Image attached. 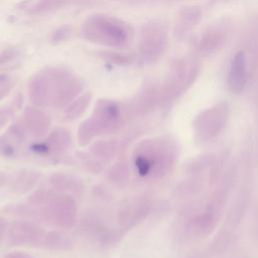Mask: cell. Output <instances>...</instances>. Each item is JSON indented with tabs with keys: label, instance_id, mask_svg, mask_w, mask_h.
Returning <instances> with one entry per match:
<instances>
[{
	"label": "cell",
	"instance_id": "obj_1",
	"mask_svg": "<svg viewBox=\"0 0 258 258\" xmlns=\"http://www.w3.org/2000/svg\"><path fill=\"white\" fill-rule=\"evenodd\" d=\"M45 215L54 225L61 228H70L74 225L76 218L75 202L67 196L56 197L47 208Z\"/></svg>",
	"mask_w": 258,
	"mask_h": 258
},
{
	"label": "cell",
	"instance_id": "obj_2",
	"mask_svg": "<svg viewBox=\"0 0 258 258\" xmlns=\"http://www.w3.org/2000/svg\"><path fill=\"white\" fill-rule=\"evenodd\" d=\"M98 134L112 133L118 130L121 123L119 109L113 104H106L97 108L94 118H92Z\"/></svg>",
	"mask_w": 258,
	"mask_h": 258
},
{
	"label": "cell",
	"instance_id": "obj_3",
	"mask_svg": "<svg viewBox=\"0 0 258 258\" xmlns=\"http://www.w3.org/2000/svg\"><path fill=\"white\" fill-rule=\"evenodd\" d=\"M229 86L232 91L239 92L247 80V61L244 52H238L232 61L229 72Z\"/></svg>",
	"mask_w": 258,
	"mask_h": 258
},
{
	"label": "cell",
	"instance_id": "obj_4",
	"mask_svg": "<svg viewBox=\"0 0 258 258\" xmlns=\"http://www.w3.org/2000/svg\"><path fill=\"white\" fill-rule=\"evenodd\" d=\"M11 239L18 244H32L44 239V235L37 226L27 223H17L11 227Z\"/></svg>",
	"mask_w": 258,
	"mask_h": 258
},
{
	"label": "cell",
	"instance_id": "obj_5",
	"mask_svg": "<svg viewBox=\"0 0 258 258\" xmlns=\"http://www.w3.org/2000/svg\"><path fill=\"white\" fill-rule=\"evenodd\" d=\"M26 125L28 130L36 136L43 135L48 128V119L39 111H29L26 114Z\"/></svg>",
	"mask_w": 258,
	"mask_h": 258
},
{
	"label": "cell",
	"instance_id": "obj_6",
	"mask_svg": "<svg viewBox=\"0 0 258 258\" xmlns=\"http://www.w3.org/2000/svg\"><path fill=\"white\" fill-rule=\"evenodd\" d=\"M45 241V245L51 249H69L72 246L71 240L59 233H50L43 239Z\"/></svg>",
	"mask_w": 258,
	"mask_h": 258
},
{
	"label": "cell",
	"instance_id": "obj_7",
	"mask_svg": "<svg viewBox=\"0 0 258 258\" xmlns=\"http://www.w3.org/2000/svg\"><path fill=\"white\" fill-rule=\"evenodd\" d=\"M97 134L98 131L92 119L83 122L79 129V141L81 145H86L87 143H89Z\"/></svg>",
	"mask_w": 258,
	"mask_h": 258
},
{
	"label": "cell",
	"instance_id": "obj_8",
	"mask_svg": "<svg viewBox=\"0 0 258 258\" xmlns=\"http://www.w3.org/2000/svg\"><path fill=\"white\" fill-rule=\"evenodd\" d=\"M49 141L54 148L63 149L70 144L71 138H70V134L66 130L55 129L51 133V135L49 137Z\"/></svg>",
	"mask_w": 258,
	"mask_h": 258
},
{
	"label": "cell",
	"instance_id": "obj_9",
	"mask_svg": "<svg viewBox=\"0 0 258 258\" xmlns=\"http://www.w3.org/2000/svg\"><path fill=\"white\" fill-rule=\"evenodd\" d=\"M110 177L116 183L126 182L129 178L128 166L124 163L116 164L110 171Z\"/></svg>",
	"mask_w": 258,
	"mask_h": 258
},
{
	"label": "cell",
	"instance_id": "obj_10",
	"mask_svg": "<svg viewBox=\"0 0 258 258\" xmlns=\"http://www.w3.org/2000/svg\"><path fill=\"white\" fill-rule=\"evenodd\" d=\"M93 151L98 156H102L104 158H109V157L114 155L115 148H114L113 144L110 143V142L100 141V142L95 143Z\"/></svg>",
	"mask_w": 258,
	"mask_h": 258
},
{
	"label": "cell",
	"instance_id": "obj_11",
	"mask_svg": "<svg viewBox=\"0 0 258 258\" xmlns=\"http://www.w3.org/2000/svg\"><path fill=\"white\" fill-rule=\"evenodd\" d=\"M6 258H31V257L22 252H14V253H10L9 255H7Z\"/></svg>",
	"mask_w": 258,
	"mask_h": 258
},
{
	"label": "cell",
	"instance_id": "obj_12",
	"mask_svg": "<svg viewBox=\"0 0 258 258\" xmlns=\"http://www.w3.org/2000/svg\"><path fill=\"white\" fill-rule=\"evenodd\" d=\"M4 230H5V223H4V221L2 219H0V240L2 238Z\"/></svg>",
	"mask_w": 258,
	"mask_h": 258
}]
</instances>
